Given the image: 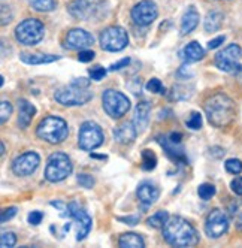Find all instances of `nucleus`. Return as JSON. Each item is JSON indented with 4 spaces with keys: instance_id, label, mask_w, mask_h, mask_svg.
<instances>
[{
    "instance_id": "f257e3e1",
    "label": "nucleus",
    "mask_w": 242,
    "mask_h": 248,
    "mask_svg": "<svg viewBox=\"0 0 242 248\" xmlns=\"http://www.w3.org/2000/svg\"><path fill=\"white\" fill-rule=\"evenodd\" d=\"M203 109L206 118L214 127L223 129L233 123L236 117V105L235 102L224 93H215L205 100Z\"/></svg>"
},
{
    "instance_id": "f03ea898",
    "label": "nucleus",
    "mask_w": 242,
    "mask_h": 248,
    "mask_svg": "<svg viewBox=\"0 0 242 248\" xmlns=\"http://www.w3.org/2000/svg\"><path fill=\"white\" fill-rule=\"evenodd\" d=\"M163 238L169 245L178 248L196 247L199 244L197 230L192 226V223L178 216L167 218L163 226Z\"/></svg>"
},
{
    "instance_id": "7ed1b4c3",
    "label": "nucleus",
    "mask_w": 242,
    "mask_h": 248,
    "mask_svg": "<svg viewBox=\"0 0 242 248\" xmlns=\"http://www.w3.org/2000/svg\"><path fill=\"white\" fill-rule=\"evenodd\" d=\"M90 81L87 78H76L69 85L61 87L56 92L54 99L64 106L85 105L93 99V93L89 90Z\"/></svg>"
},
{
    "instance_id": "20e7f679",
    "label": "nucleus",
    "mask_w": 242,
    "mask_h": 248,
    "mask_svg": "<svg viewBox=\"0 0 242 248\" xmlns=\"http://www.w3.org/2000/svg\"><path fill=\"white\" fill-rule=\"evenodd\" d=\"M36 135L48 144H60L69 135L67 123L60 117L48 115L39 123Z\"/></svg>"
},
{
    "instance_id": "39448f33",
    "label": "nucleus",
    "mask_w": 242,
    "mask_h": 248,
    "mask_svg": "<svg viewBox=\"0 0 242 248\" xmlns=\"http://www.w3.org/2000/svg\"><path fill=\"white\" fill-rule=\"evenodd\" d=\"M74 166L71 158L64 153H53L48 157L45 168V178L49 183H60L72 173Z\"/></svg>"
},
{
    "instance_id": "423d86ee",
    "label": "nucleus",
    "mask_w": 242,
    "mask_h": 248,
    "mask_svg": "<svg viewBox=\"0 0 242 248\" xmlns=\"http://www.w3.org/2000/svg\"><path fill=\"white\" fill-rule=\"evenodd\" d=\"M44 34H45V27L36 18H27L21 21L15 29L16 41L27 46L39 44L44 39Z\"/></svg>"
},
{
    "instance_id": "0eeeda50",
    "label": "nucleus",
    "mask_w": 242,
    "mask_h": 248,
    "mask_svg": "<svg viewBox=\"0 0 242 248\" xmlns=\"http://www.w3.org/2000/svg\"><path fill=\"white\" fill-rule=\"evenodd\" d=\"M103 140H105V135L100 126L94 121H84L79 127L78 133V145L84 151H93L99 148Z\"/></svg>"
},
{
    "instance_id": "6e6552de",
    "label": "nucleus",
    "mask_w": 242,
    "mask_h": 248,
    "mask_svg": "<svg viewBox=\"0 0 242 248\" xmlns=\"http://www.w3.org/2000/svg\"><path fill=\"white\" fill-rule=\"evenodd\" d=\"M103 109L111 118H121L130 109V100L126 94L117 90H105L102 96Z\"/></svg>"
},
{
    "instance_id": "1a4fd4ad",
    "label": "nucleus",
    "mask_w": 242,
    "mask_h": 248,
    "mask_svg": "<svg viewBox=\"0 0 242 248\" xmlns=\"http://www.w3.org/2000/svg\"><path fill=\"white\" fill-rule=\"evenodd\" d=\"M105 0H74L69 3L67 11L74 18L81 21H89L91 18H97L103 11Z\"/></svg>"
},
{
    "instance_id": "9d476101",
    "label": "nucleus",
    "mask_w": 242,
    "mask_h": 248,
    "mask_svg": "<svg viewBox=\"0 0 242 248\" xmlns=\"http://www.w3.org/2000/svg\"><path fill=\"white\" fill-rule=\"evenodd\" d=\"M99 41H100L102 49L109 51V52H118V51L124 49L129 45L127 31L123 27H120V26L106 27L100 33Z\"/></svg>"
},
{
    "instance_id": "9b49d317",
    "label": "nucleus",
    "mask_w": 242,
    "mask_h": 248,
    "mask_svg": "<svg viewBox=\"0 0 242 248\" xmlns=\"http://www.w3.org/2000/svg\"><path fill=\"white\" fill-rule=\"evenodd\" d=\"M229 216L224 212L223 209H212L208 217H206V221H205V232L210 238L212 239H217V238H221L224 233L227 232L229 229Z\"/></svg>"
},
{
    "instance_id": "f8f14e48",
    "label": "nucleus",
    "mask_w": 242,
    "mask_h": 248,
    "mask_svg": "<svg viewBox=\"0 0 242 248\" xmlns=\"http://www.w3.org/2000/svg\"><path fill=\"white\" fill-rule=\"evenodd\" d=\"M241 46L236 44H230L215 56V66L223 70V72H236L239 67V59H241Z\"/></svg>"
},
{
    "instance_id": "ddd939ff",
    "label": "nucleus",
    "mask_w": 242,
    "mask_h": 248,
    "mask_svg": "<svg viewBox=\"0 0 242 248\" xmlns=\"http://www.w3.org/2000/svg\"><path fill=\"white\" fill-rule=\"evenodd\" d=\"M67 206H69V216H71V218H74L76 226V241H82L87 238V235L91 230V217L76 202H71Z\"/></svg>"
},
{
    "instance_id": "4468645a",
    "label": "nucleus",
    "mask_w": 242,
    "mask_h": 248,
    "mask_svg": "<svg viewBox=\"0 0 242 248\" xmlns=\"http://www.w3.org/2000/svg\"><path fill=\"white\" fill-rule=\"evenodd\" d=\"M159 15L157 5L152 0H141L139 3H136L132 9V20L137 26H150Z\"/></svg>"
},
{
    "instance_id": "2eb2a0df",
    "label": "nucleus",
    "mask_w": 242,
    "mask_h": 248,
    "mask_svg": "<svg viewBox=\"0 0 242 248\" xmlns=\"http://www.w3.org/2000/svg\"><path fill=\"white\" fill-rule=\"evenodd\" d=\"M39 163H41L39 154L34 151H27L20 157H16L12 162V172L18 176H29L38 169Z\"/></svg>"
},
{
    "instance_id": "dca6fc26",
    "label": "nucleus",
    "mask_w": 242,
    "mask_h": 248,
    "mask_svg": "<svg viewBox=\"0 0 242 248\" xmlns=\"http://www.w3.org/2000/svg\"><path fill=\"white\" fill-rule=\"evenodd\" d=\"M64 42H66V48L81 51V49H87L89 46H91L94 42V38L84 29H72L67 31Z\"/></svg>"
},
{
    "instance_id": "f3484780",
    "label": "nucleus",
    "mask_w": 242,
    "mask_h": 248,
    "mask_svg": "<svg viewBox=\"0 0 242 248\" xmlns=\"http://www.w3.org/2000/svg\"><path fill=\"white\" fill-rule=\"evenodd\" d=\"M136 196H137V199H139V202L142 203L144 208H148L152 203L157 202V199L160 196V190L150 181H142L139 186H137Z\"/></svg>"
},
{
    "instance_id": "a211bd4d",
    "label": "nucleus",
    "mask_w": 242,
    "mask_h": 248,
    "mask_svg": "<svg viewBox=\"0 0 242 248\" xmlns=\"http://www.w3.org/2000/svg\"><path fill=\"white\" fill-rule=\"evenodd\" d=\"M157 140H159V144L163 147L165 153L167 154V157L170 158V160H174L177 163H185L187 162V157H185V153H184V148L181 144L172 142L167 136H160Z\"/></svg>"
},
{
    "instance_id": "6ab92c4d",
    "label": "nucleus",
    "mask_w": 242,
    "mask_h": 248,
    "mask_svg": "<svg viewBox=\"0 0 242 248\" xmlns=\"http://www.w3.org/2000/svg\"><path fill=\"white\" fill-rule=\"evenodd\" d=\"M137 133H139V132H137V129L135 127V124L133 123H129V121L121 123L120 126H117L114 129V132H112L114 139L117 140V142L123 144V145L132 144L133 140L136 139Z\"/></svg>"
},
{
    "instance_id": "aec40b11",
    "label": "nucleus",
    "mask_w": 242,
    "mask_h": 248,
    "mask_svg": "<svg viewBox=\"0 0 242 248\" xmlns=\"http://www.w3.org/2000/svg\"><path fill=\"white\" fill-rule=\"evenodd\" d=\"M150 114H151V105L148 102H139L135 108V115H133V124L137 129V132H144L148 126L150 121Z\"/></svg>"
},
{
    "instance_id": "412c9836",
    "label": "nucleus",
    "mask_w": 242,
    "mask_h": 248,
    "mask_svg": "<svg viewBox=\"0 0 242 248\" xmlns=\"http://www.w3.org/2000/svg\"><path fill=\"white\" fill-rule=\"evenodd\" d=\"M199 20H200V15L196 11V8L190 6L185 11V14L182 15V20H181V36H185V34L192 33L197 27Z\"/></svg>"
},
{
    "instance_id": "4be33fe9",
    "label": "nucleus",
    "mask_w": 242,
    "mask_h": 248,
    "mask_svg": "<svg viewBox=\"0 0 242 248\" xmlns=\"http://www.w3.org/2000/svg\"><path fill=\"white\" fill-rule=\"evenodd\" d=\"M34 115H36V108L26 99H21L18 102V126L21 129H27Z\"/></svg>"
},
{
    "instance_id": "5701e85b",
    "label": "nucleus",
    "mask_w": 242,
    "mask_h": 248,
    "mask_svg": "<svg viewBox=\"0 0 242 248\" xmlns=\"http://www.w3.org/2000/svg\"><path fill=\"white\" fill-rule=\"evenodd\" d=\"M203 56H205V49L196 41H192L190 44H187L184 46V49H182V57H184V60L185 62H190V63L202 60Z\"/></svg>"
},
{
    "instance_id": "b1692460",
    "label": "nucleus",
    "mask_w": 242,
    "mask_h": 248,
    "mask_svg": "<svg viewBox=\"0 0 242 248\" xmlns=\"http://www.w3.org/2000/svg\"><path fill=\"white\" fill-rule=\"evenodd\" d=\"M21 62H24L26 64H31V66H36V64H45V63H53L56 60H59V56H53V54H24L20 56Z\"/></svg>"
},
{
    "instance_id": "393cba45",
    "label": "nucleus",
    "mask_w": 242,
    "mask_h": 248,
    "mask_svg": "<svg viewBox=\"0 0 242 248\" xmlns=\"http://www.w3.org/2000/svg\"><path fill=\"white\" fill-rule=\"evenodd\" d=\"M118 245L121 248H144L145 247V241L142 239L141 235L130 232V233H124V235L120 236Z\"/></svg>"
},
{
    "instance_id": "a878e982",
    "label": "nucleus",
    "mask_w": 242,
    "mask_h": 248,
    "mask_svg": "<svg viewBox=\"0 0 242 248\" xmlns=\"http://www.w3.org/2000/svg\"><path fill=\"white\" fill-rule=\"evenodd\" d=\"M223 18H224V15L223 12L220 11H211L208 15H206V18H205V23H203V27L206 31H217L221 24H223Z\"/></svg>"
},
{
    "instance_id": "bb28decb",
    "label": "nucleus",
    "mask_w": 242,
    "mask_h": 248,
    "mask_svg": "<svg viewBox=\"0 0 242 248\" xmlns=\"http://www.w3.org/2000/svg\"><path fill=\"white\" fill-rule=\"evenodd\" d=\"M229 216L235 220V224L242 230V199H236L229 203Z\"/></svg>"
},
{
    "instance_id": "cd10ccee",
    "label": "nucleus",
    "mask_w": 242,
    "mask_h": 248,
    "mask_svg": "<svg viewBox=\"0 0 242 248\" xmlns=\"http://www.w3.org/2000/svg\"><path fill=\"white\" fill-rule=\"evenodd\" d=\"M167 218H169L167 211H157L155 214H152L147 220V223H148V226H151L154 229H163V226L167 221Z\"/></svg>"
},
{
    "instance_id": "c85d7f7f",
    "label": "nucleus",
    "mask_w": 242,
    "mask_h": 248,
    "mask_svg": "<svg viewBox=\"0 0 242 248\" xmlns=\"http://www.w3.org/2000/svg\"><path fill=\"white\" fill-rule=\"evenodd\" d=\"M34 11L38 12H51L56 9V0H30Z\"/></svg>"
},
{
    "instance_id": "c756f323",
    "label": "nucleus",
    "mask_w": 242,
    "mask_h": 248,
    "mask_svg": "<svg viewBox=\"0 0 242 248\" xmlns=\"http://www.w3.org/2000/svg\"><path fill=\"white\" fill-rule=\"evenodd\" d=\"M157 166V157L151 150H144L142 151V168L145 170H152Z\"/></svg>"
},
{
    "instance_id": "7c9ffc66",
    "label": "nucleus",
    "mask_w": 242,
    "mask_h": 248,
    "mask_svg": "<svg viewBox=\"0 0 242 248\" xmlns=\"http://www.w3.org/2000/svg\"><path fill=\"white\" fill-rule=\"evenodd\" d=\"M197 194H199V198L203 199V201H210L211 198H214V194H215V187L210 183H203L199 186L197 188Z\"/></svg>"
},
{
    "instance_id": "2f4dec72",
    "label": "nucleus",
    "mask_w": 242,
    "mask_h": 248,
    "mask_svg": "<svg viewBox=\"0 0 242 248\" xmlns=\"http://www.w3.org/2000/svg\"><path fill=\"white\" fill-rule=\"evenodd\" d=\"M224 168L232 175H239L242 172V162L238 160V158H229V160H226V163H224Z\"/></svg>"
},
{
    "instance_id": "473e14b6",
    "label": "nucleus",
    "mask_w": 242,
    "mask_h": 248,
    "mask_svg": "<svg viewBox=\"0 0 242 248\" xmlns=\"http://www.w3.org/2000/svg\"><path fill=\"white\" fill-rule=\"evenodd\" d=\"M16 244V236L14 232H2L0 236V247L2 248H12Z\"/></svg>"
},
{
    "instance_id": "72a5a7b5",
    "label": "nucleus",
    "mask_w": 242,
    "mask_h": 248,
    "mask_svg": "<svg viewBox=\"0 0 242 248\" xmlns=\"http://www.w3.org/2000/svg\"><path fill=\"white\" fill-rule=\"evenodd\" d=\"M12 115V105L9 100H2V103H0V121H2V124H5L9 117Z\"/></svg>"
},
{
    "instance_id": "f704fd0d",
    "label": "nucleus",
    "mask_w": 242,
    "mask_h": 248,
    "mask_svg": "<svg viewBox=\"0 0 242 248\" xmlns=\"http://www.w3.org/2000/svg\"><path fill=\"white\" fill-rule=\"evenodd\" d=\"M147 90L150 93H154V94H159V93H163L165 88H163V84L159 78H151L148 82H147Z\"/></svg>"
},
{
    "instance_id": "c9c22d12",
    "label": "nucleus",
    "mask_w": 242,
    "mask_h": 248,
    "mask_svg": "<svg viewBox=\"0 0 242 248\" xmlns=\"http://www.w3.org/2000/svg\"><path fill=\"white\" fill-rule=\"evenodd\" d=\"M89 75L93 81H102L106 75V69L102 66H93L89 69Z\"/></svg>"
},
{
    "instance_id": "e433bc0d",
    "label": "nucleus",
    "mask_w": 242,
    "mask_h": 248,
    "mask_svg": "<svg viewBox=\"0 0 242 248\" xmlns=\"http://www.w3.org/2000/svg\"><path fill=\"white\" fill-rule=\"evenodd\" d=\"M187 127L192 130H197L202 127V115L199 112H192V117L187 121Z\"/></svg>"
},
{
    "instance_id": "4c0bfd02",
    "label": "nucleus",
    "mask_w": 242,
    "mask_h": 248,
    "mask_svg": "<svg viewBox=\"0 0 242 248\" xmlns=\"http://www.w3.org/2000/svg\"><path fill=\"white\" fill-rule=\"evenodd\" d=\"M78 183L84 188H91L94 186V178L89 173H79L78 175Z\"/></svg>"
},
{
    "instance_id": "58836bf2",
    "label": "nucleus",
    "mask_w": 242,
    "mask_h": 248,
    "mask_svg": "<svg viewBox=\"0 0 242 248\" xmlns=\"http://www.w3.org/2000/svg\"><path fill=\"white\" fill-rule=\"evenodd\" d=\"M16 216V208L15 206H9V208H5L2 211V216H0V221L2 223H6L8 220H11L12 217Z\"/></svg>"
},
{
    "instance_id": "ea45409f",
    "label": "nucleus",
    "mask_w": 242,
    "mask_h": 248,
    "mask_svg": "<svg viewBox=\"0 0 242 248\" xmlns=\"http://www.w3.org/2000/svg\"><path fill=\"white\" fill-rule=\"evenodd\" d=\"M94 52L91 49H81L79 51V54H78V60L82 62V63H89L94 59Z\"/></svg>"
},
{
    "instance_id": "a19ab883",
    "label": "nucleus",
    "mask_w": 242,
    "mask_h": 248,
    "mask_svg": "<svg viewBox=\"0 0 242 248\" xmlns=\"http://www.w3.org/2000/svg\"><path fill=\"white\" fill-rule=\"evenodd\" d=\"M42 218H44V214H42L41 211H31L30 214H29V217H27L29 223H30V224H33V226L41 224Z\"/></svg>"
},
{
    "instance_id": "79ce46f5",
    "label": "nucleus",
    "mask_w": 242,
    "mask_h": 248,
    "mask_svg": "<svg viewBox=\"0 0 242 248\" xmlns=\"http://www.w3.org/2000/svg\"><path fill=\"white\" fill-rule=\"evenodd\" d=\"M230 188L235 194H238V196H242V176H238V178H235L232 183H230Z\"/></svg>"
},
{
    "instance_id": "37998d69",
    "label": "nucleus",
    "mask_w": 242,
    "mask_h": 248,
    "mask_svg": "<svg viewBox=\"0 0 242 248\" xmlns=\"http://www.w3.org/2000/svg\"><path fill=\"white\" fill-rule=\"evenodd\" d=\"M129 63H130V59H123V60H120V62L111 64L109 70H120V69H123V67H127Z\"/></svg>"
},
{
    "instance_id": "c03bdc74",
    "label": "nucleus",
    "mask_w": 242,
    "mask_h": 248,
    "mask_svg": "<svg viewBox=\"0 0 242 248\" xmlns=\"http://www.w3.org/2000/svg\"><path fill=\"white\" fill-rule=\"evenodd\" d=\"M224 41H226V36H217L215 39H212V41L208 42V48H210V49H215V48H218Z\"/></svg>"
},
{
    "instance_id": "a18cd8bd",
    "label": "nucleus",
    "mask_w": 242,
    "mask_h": 248,
    "mask_svg": "<svg viewBox=\"0 0 242 248\" xmlns=\"http://www.w3.org/2000/svg\"><path fill=\"white\" fill-rule=\"evenodd\" d=\"M118 221H124L126 224L135 226L136 223H139V216H133V217H118Z\"/></svg>"
},
{
    "instance_id": "49530a36",
    "label": "nucleus",
    "mask_w": 242,
    "mask_h": 248,
    "mask_svg": "<svg viewBox=\"0 0 242 248\" xmlns=\"http://www.w3.org/2000/svg\"><path fill=\"white\" fill-rule=\"evenodd\" d=\"M172 142H177V144H181V139H182V135L181 133H170L169 136H167Z\"/></svg>"
},
{
    "instance_id": "de8ad7c7",
    "label": "nucleus",
    "mask_w": 242,
    "mask_h": 248,
    "mask_svg": "<svg viewBox=\"0 0 242 248\" xmlns=\"http://www.w3.org/2000/svg\"><path fill=\"white\" fill-rule=\"evenodd\" d=\"M235 74H236L238 79H239V81H241V84H242V66H241V64H239V67L236 69V72H235Z\"/></svg>"
}]
</instances>
